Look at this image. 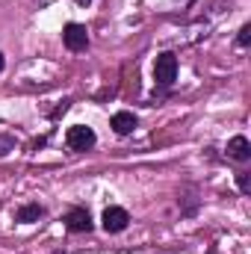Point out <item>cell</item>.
Masks as SVG:
<instances>
[{
	"instance_id": "cell-1",
	"label": "cell",
	"mask_w": 251,
	"mask_h": 254,
	"mask_svg": "<svg viewBox=\"0 0 251 254\" xmlns=\"http://www.w3.org/2000/svg\"><path fill=\"white\" fill-rule=\"evenodd\" d=\"M154 80H157V86H163V89L175 86V80H178V57H175L172 51H166V54H160V57L154 60Z\"/></svg>"
},
{
	"instance_id": "cell-2",
	"label": "cell",
	"mask_w": 251,
	"mask_h": 254,
	"mask_svg": "<svg viewBox=\"0 0 251 254\" xmlns=\"http://www.w3.org/2000/svg\"><path fill=\"white\" fill-rule=\"evenodd\" d=\"M95 142H98L95 130L86 125H74V127H68V133H65V145L71 151H89V148H95Z\"/></svg>"
},
{
	"instance_id": "cell-3",
	"label": "cell",
	"mask_w": 251,
	"mask_h": 254,
	"mask_svg": "<svg viewBox=\"0 0 251 254\" xmlns=\"http://www.w3.org/2000/svg\"><path fill=\"white\" fill-rule=\"evenodd\" d=\"M63 45L71 51V54H83V51L89 48V30H86L83 24H77V21L65 24V30H63Z\"/></svg>"
},
{
	"instance_id": "cell-4",
	"label": "cell",
	"mask_w": 251,
	"mask_h": 254,
	"mask_svg": "<svg viewBox=\"0 0 251 254\" xmlns=\"http://www.w3.org/2000/svg\"><path fill=\"white\" fill-rule=\"evenodd\" d=\"M127 225H130V213H127L125 207H119V204L107 207L104 216H101V228H104L107 234H122Z\"/></svg>"
},
{
	"instance_id": "cell-5",
	"label": "cell",
	"mask_w": 251,
	"mask_h": 254,
	"mask_svg": "<svg viewBox=\"0 0 251 254\" xmlns=\"http://www.w3.org/2000/svg\"><path fill=\"white\" fill-rule=\"evenodd\" d=\"M65 228H68V234H89V231L95 228L92 213H89L86 207H74V210H68V216H65Z\"/></svg>"
},
{
	"instance_id": "cell-6",
	"label": "cell",
	"mask_w": 251,
	"mask_h": 254,
	"mask_svg": "<svg viewBox=\"0 0 251 254\" xmlns=\"http://www.w3.org/2000/svg\"><path fill=\"white\" fill-rule=\"evenodd\" d=\"M39 219H45V207H42L39 201L21 204V207L15 210V222H21V225H33V222H39Z\"/></svg>"
},
{
	"instance_id": "cell-7",
	"label": "cell",
	"mask_w": 251,
	"mask_h": 254,
	"mask_svg": "<svg viewBox=\"0 0 251 254\" xmlns=\"http://www.w3.org/2000/svg\"><path fill=\"white\" fill-rule=\"evenodd\" d=\"M110 125H113V130H116L119 136H130V133L136 130V125H139V119H136L130 110H119V113L113 116V122H110Z\"/></svg>"
},
{
	"instance_id": "cell-8",
	"label": "cell",
	"mask_w": 251,
	"mask_h": 254,
	"mask_svg": "<svg viewBox=\"0 0 251 254\" xmlns=\"http://www.w3.org/2000/svg\"><path fill=\"white\" fill-rule=\"evenodd\" d=\"M228 157L237 160V163H249L251 160V142L246 136H234V139L228 142Z\"/></svg>"
},
{
	"instance_id": "cell-9",
	"label": "cell",
	"mask_w": 251,
	"mask_h": 254,
	"mask_svg": "<svg viewBox=\"0 0 251 254\" xmlns=\"http://www.w3.org/2000/svg\"><path fill=\"white\" fill-rule=\"evenodd\" d=\"M15 145H18V142H15L12 133H0V160H3L9 151H15Z\"/></svg>"
},
{
	"instance_id": "cell-10",
	"label": "cell",
	"mask_w": 251,
	"mask_h": 254,
	"mask_svg": "<svg viewBox=\"0 0 251 254\" xmlns=\"http://www.w3.org/2000/svg\"><path fill=\"white\" fill-rule=\"evenodd\" d=\"M237 187L243 195H251V175L249 172H237Z\"/></svg>"
},
{
	"instance_id": "cell-11",
	"label": "cell",
	"mask_w": 251,
	"mask_h": 254,
	"mask_svg": "<svg viewBox=\"0 0 251 254\" xmlns=\"http://www.w3.org/2000/svg\"><path fill=\"white\" fill-rule=\"evenodd\" d=\"M237 45H240V48H249L251 45V24H243V27H240V33H237Z\"/></svg>"
},
{
	"instance_id": "cell-12",
	"label": "cell",
	"mask_w": 251,
	"mask_h": 254,
	"mask_svg": "<svg viewBox=\"0 0 251 254\" xmlns=\"http://www.w3.org/2000/svg\"><path fill=\"white\" fill-rule=\"evenodd\" d=\"M68 107H71V101H68V98H65V101H60V107H57V110H54V113H51V119H54V122H57V119H60V116H63V113H68Z\"/></svg>"
},
{
	"instance_id": "cell-13",
	"label": "cell",
	"mask_w": 251,
	"mask_h": 254,
	"mask_svg": "<svg viewBox=\"0 0 251 254\" xmlns=\"http://www.w3.org/2000/svg\"><path fill=\"white\" fill-rule=\"evenodd\" d=\"M3 68H6V60H3V54H0V74H3Z\"/></svg>"
},
{
	"instance_id": "cell-14",
	"label": "cell",
	"mask_w": 251,
	"mask_h": 254,
	"mask_svg": "<svg viewBox=\"0 0 251 254\" xmlns=\"http://www.w3.org/2000/svg\"><path fill=\"white\" fill-rule=\"evenodd\" d=\"M89 3H92V0H77V6H89Z\"/></svg>"
},
{
	"instance_id": "cell-15",
	"label": "cell",
	"mask_w": 251,
	"mask_h": 254,
	"mask_svg": "<svg viewBox=\"0 0 251 254\" xmlns=\"http://www.w3.org/2000/svg\"><path fill=\"white\" fill-rule=\"evenodd\" d=\"M207 254H219V252H207Z\"/></svg>"
}]
</instances>
